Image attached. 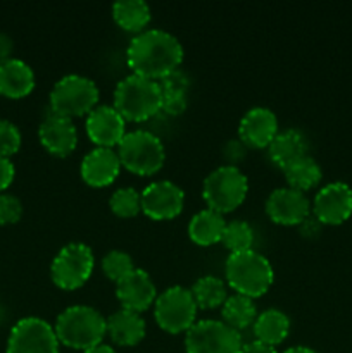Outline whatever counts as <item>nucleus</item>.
<instances>
[{
  "mask_svg": "<svg viewBox=\"0 0 352 353\" xmlns=\"http://www.w3.org/2000/svg\"><path fill=\"white\" fill-rule=\"evenodd\" d=\"M159 86H161L162 95L161 110L173 114V116L182 114L186 109V103H188V99H186L190 86L188 76L179 71V69H175V71L159 79Z\"/></svg>",
  "mask_w": 352,
  "mask_h": 353,
  "instance_id": "nucleus-23",
  "label": "nucleus"
},
{
  "mask_svg": "<svg viewBox=\"0 0 352 353\" xmlns=\"http://www.w3.org/2000/svg\"><path fill=\"white\" fill-rule=\"evenodd\" d=\"M23 216V203L16 195H0V224H14Z\"/></svg>",
  "mask_w": 352,
  "mask_h": 353,
  "instance_id": "nucleus-34",
  "label": "nucleus"
},
{
  "mask_svg": "<svg viewBox=\"0 0 352 353\" xmlns=\"http://www.w3.org/2000/svg\"><path fill=\"white\" fill-rule=\"evenodd\" d=\"M126 61L137 74L161 79L182 64L183 45L175 34L161 28L144 30L131 38Z\"/></svg>",
  "mask_w": 352,
  "mask_h": 353,
  "instance_id": "nucleus-1",
  "label": "nucleus"
},
{
  "mask_svg": "<svg viewBox=\"0 0 352 353\" xmlns=\"http://www.w3.org/2000/svg\"><path fill=\"white\" fill-rule=\"evenodd\" d=\"M102 269L110 279L119 281L123 276H126L128 272L135 269L133 259H131L130 254L123 250H110L104 255Z\"/></svg>",
  "mask_w": 352,
  "mask_h": 353,
  "instance_id": "nucleus-32",
  "label": "nucleus"
},
{
  "mask_svg": "<svg viewBox=\"0 0 352 353\" xmlns=\"http://www.w3.org/2000/svg\"><path fill=\"white\" fill-rule=\"evenodd\" d=\"M226 226L223 214L214 209H202L190 219L188 234L195 243L213 245L221 241L223 230Z\"/></svg>",
  "mask_w": 352,
  "mask_h": 353,
  "instance_id": "nucleus-25",
  "label": "nucleus"
},
{
  "mask_svg": "<svg viewBox=\"0 0 352 353\" xmlns=\"http://www.w3.org/2000/svg\"><path fill=\"white\" fill-rule=\"evenodd\" d=\"M109 205L114 214L119 217H131L141 209V193L133 186H123L117 188L110 195Z\"/></svg>",
  "mask_w": 352,
  "mask_h": 353,
  "instance_id": "nucleus-31",
  "label": "nucleus"
},
{
  "mask_svg": "<svg viewBox=\"0 0 352 353\" xmlns=\"http://www.w3.org/2000/svg\"><path fill=\"white\" fill-rule=\"evenodd\" d=\"M268 150L271 161L285 168L293 159L307 154V138L302 131L293 128L282 130L275 134L271 143L268 145Z\"/></svg>",
  "mask_w": 352,
  "mask_h": 353,
  "instance_id": "nucleus-22",
  "label": "nucleus"
},
{
  "mask_svg": "<svg viewBox=\"0 0 352 353\" xmlns=\"http://www.w3.org/2000/svg\"><path fill=\"white\" fill-rule=\"evenodd\" d=\"M161 86L157 79L131 72L114 90V107L126 121H145L161 110Z\"/></svg>",
  "mask_w": 352,
  "mask_h": 353,
  "instance_id": "nucleus-3",
  "label": "nucleus"
},
{
  "mask_svg": "<svg viewBox=\"0 0 352 353\" xmlns=\"http://www.w3.org/2000/svg\"><path fill=\"white\" fill-rule=\"evenodd\" d=\"M93 257L92 248L81 241L64 245L52 261V279L64 290H75L81 286L92 276Z\"/></svg>",
  "mask_w": 352,
  "mask_h": 353,
  "instance_id": "nucleus-10",
  "label": "nucleus"
},
{
  "mask_svg": "<svg viewBox=\"0 0 352 353\" xmlns=\"http://www.w3.org/2000/svg\"><path fill=\"white\" fill-rule=\"evenodd\" d=\"M86 133L99 147H113L126 133V119L114 105H97L86 117Z\"/></svg>",
  "mask_w": 352,
  "mask_h": 353,
  "instance_id": "nucleus-15",
  "label": "nucleus"
},
{
  "mask_svg": "<svg viewBox=\"0 0 352 353\" xmlns=\"http://www.w3.org/2000/svg\"><path fill=\"white\" fill-rule=\"evenodd\" d=\"M147 324L140 316V312H135L130 309H119L107 317V333L116 341L117 345H137L145 336Z\"/></svg>",
  "mask_w": 352,
  "mask_h": 353,
  "instance_id": "nucleus-21",
  "label": "nucleus"
},
{
  "mask_svg": "<svg viewBox=\"0 0 352 353\" xmlns=\"http://www.w3.org/2000/svg\"><path fill=\"white\" fill-rule=\"evenodd\" d=\"M35 86V72L30 64L16 57L0 61V95L9 99L26 97Z\"/></svg>",
  "mask_w": 352,
  "mask_h": 353,
  "instance_id": "nucleus-20",
  "label": "nucleus"
},
{
  "mask_svg": "<svg viewBox=\"0 0 352 353\" xmlns=\"http://www.w3.org/2000/svg\"><path fill=\"white\" fill-rule=\"evenodd\" d=\"M197 302L192 295V290L182 285L166 288L155 299L154 314L157 324L169 333L186 331L197 316Z\"/></svg>",
  "mask_w": 352,
  "mask_h": 353,
  "instance_id": "nucleus-9",
  "label": "nucleus"
},
{
  "mask_svg": "<svg viewBox=\"0 0 352 353\" xmlns=\"http://www.w3.org/2000/svg\"><path fill=\"white\" fill-rule=\"evenodd\" d=\"M313 210L320 223H344L352 214V188L342 181L328 183L314 196Z\"/></svg>",
  "mask_w": 352,
  "mask_h": 353,
  "instance_id": "nucleus-13",
  "label": "nucleus"
},
{
  "mask_svg": "<svg viewBox=\"0 0 352 353\" xmlns=\"http://www.w3.org/2000/svg\"><path fill=\"white\" fill-rule=\"evenodd\" d=\"M275 272L268 259L259 252H233L226 259L228 285L237 293L247 296H259L271 286Z\"/></svg>",
  "mask_w": 352,
  "mask_h": 353,
  "instance_id": "nucleus-4",
  "label": "nucleus"
},
{
  "mask_svg": "<svg viewBox=\"0 0 352 353\" xmlns=\"http://www.w3.org/2000/svg\"><path fill=\"white\" fill-rule=\"evenodd\" d=\"M311 202L306 193L292 186L273 190L266 199V212L275 223L300 224L309 216Z\"/></svg>",
  "mask_w": 352,
  "mask_h": 353,
  "instance_id": "nucleus-14",
  "label": "nucleus"
},
{
  "mask_svg": "<svg viewBox=\"0 0 352 353\" xmlns=\"http://www.w3.org/2000/svg\"><path fill=\"white\" fill-rule=\"evenodd\" d=\"M185 203V193L176 183L159 179L141 192V210L152 219H171L178 216Z\"/></svg>",
  "mask_w": 352,
  "mask_h": 353,
  "instance_id": "nucleus-12",
  "label": "nucleus"
},
{
  "mask_svg": "<svg viewBox=\"0 0 352 353\" xmlns=\"http://www.w3.org/2000/svg\"><path fill=\"white\" fill-rule=\"evenodd\" d=\"M221 241H223L224 247L230 250V254H233V252L248 250V248H252V243H254V231H252V226L247 221H230V223H226V226H224Z\"/></svg>",
  "mask_w": 352,
  "mask_h": 353,
  "instance_id": "nucleus-30",
  "label": "nucleus"
},
{
  "mask_svg": "<svg viewBox=\"0 0 352 353\" xmlns=\"http://www.w3.org/2000/svg\"><path fill=\"white\" fill-rule=\"evenodd\" d=\"M283 172H285L289 185L292 188L300 190V192L314 188L321 181V176H323L320 164L309 154L293 159L292 162H289L283 168Z\"/></svg>",
  "mask_w": 352,
  "mask_h": 353,
  "instance_id": "nucleus-26",
  "label": "nucleus"
},
{
  "mask_svg": "<svg viewBox=\"0 0 352 353\" xmlns=\"http://www.w3.org/2000/svg\"><path fill=\"white\" fill-rule=\"evenodd\" d=\"M113 16L124 30L138 31L150 21V7L145 0H116Z\"/></svg>",
  "mask_w": 352,
  "mask_h": 353,
  "instance_id": "nucleus-27",
  "label": "nucleus"
},
{
  "mask_svg": "<svg viewBox=\"0 0 352 353\" xmlns=\"http://www.w3.org/2000/svg\"><path fill=\"white\" fill-rule=\"evenodd\" d=\"M248 190V179L240 168L224 164L213 169L204 179L202 196L209 209L217 212H230L244 202Z\"/></svg>",
  "mask_w": 352,
  "mask_h": 353,
  "instance_id": "nucleus-6",
  "label": "nucleus"
},
{
  "mask_svg": "<svg viewBox=\"0 0 352 353\" xmlns=\"http://www.w3.org/2000/svg\"><path fill=\"white\" fill-rule=\"evenodd\" d=\"M192 295L197 305L202 307V309L223 305L224 300L228 299L226 283L216 276H202L193 283Z\"/></svg>",
  "mask_w": 352,
  "mask_h": 353,
  "instance_id": "nucleus-29",
  "label": "nucleus"
},
{
  "mask_svg": "<svg viewBox=\"0 0 352 353\" xmlns=\"http://www.w3.org/2000/svg\"><path fill=\"white\" fill-rule=\"evenodd\" d=\"M238 133L251 147H266L278 133V117L268 107H252L240 119Z\"/></svg>",
  "mask_w": 352,
  "mask_h": 353,
  "instance_id": "nucleus-18",
  "label": "nucleus"
},
{
  "mask_svg": "<svg viewBox=\"0 0 352 353\" xmlns=\"http://www.w3.org/2000/svg\"><path fill=\"white\" fill-rule=\"evenodd\" d=\"M14 174H16V169L10 159L0 155V192H3L12 183Z\"/></svg>",
  "mask_w": 352,
  "mask_h": 353,
  "instance_id": "nucleus-35",
  "label": "nucleus"
},
{
  "mask_svg": "<svg viewBox=\"0 0 352 353\" xmlns=\"http://www.w3.org/2000/svg\"><path fill=\"white\" fill-rule=\"evenodd\" d=\"M283 353H320V352L313 350V348H309V347H292Z\"/></svg>",
  "mask_w": 352,
  "mask_h": 353,
  "instance_id": "nucleus-39",
  "label": "nucleus"
},
{
  "mask_svg": "<svg viewBox=\"0 0 352 353\" xmlns=\"http://www.w3.org/2000/svg\"><path fill=\"white\" fill-rule=\"evenodd\" d=\"M242 347L240 331L224 321L200 319L186 330V353H240Z\"/></svg>",
  "mask_w": 352,
  "mask_h": 353,
  "instance_id": "nucleus-8",
  "label": "nucleus"
},
{
  "mask_svg": "<svg viewBox=\"0 0 352 353\" xmlns=\"http://www.w3.org/2000/svg\"><path fill=\"white\" fill-rule=\"evenodd\" d=\"M221 314H223L224 323L238 331L254 323L255 317H257V309H255V303L251 296L235 293L224 300Z\"/></svg>",
  "mask_w": 352,
  "mask_h": 353,
  "instance_id": "nucleus-28",
  "label": "nucleus"
},
{
  "mask_svg": "<svg viewBox=\"0 0 352 353\" xmlns=\"http://www.w3.org/2000/svg\"><path fill=\"white\" fill-rule=\"evenodd\" d=\"M59 343L61 341L48 321L30 316L14 324L6 353H59Z\"/></svg>",
  "mask_w": 352,
  "mask_h": 353,
  "instance_id": "nucleus-11",
  "label": "nucleus"
},
{
  "mask_svg": "<svg viewBox=\"0 0 352 353\" xmlns=\"http://www.w3.org/2000/svg\"><path fill=\"white\" fill-rule=\"evenodd\" d=\"M116 283V295L123 309L140 312L157 299V288H155L150 274L144 269L135 268Z\"/></svg>",
  "mask_w": 352,
  "mask_h": 353,
  "instance_id": "nucleus-16",
  "label": "nucleus"
},
{
  "mask_svg": "<svg viewBox=\"0 0 352 353\" xmlns=\"http://www.w3.org/2000/svg\"><path fill=\"white\" fill-rule=\"evenodd\" d=\"M83 353H117L114 350L110 345H106V343H100V345H95V347L88 348V350H85Z\"/></svg>",
  "mask_w": 352,
  "mask_h": 353,
  "instance_id": "nucleus-38",
  "label": "nucleus"
},
{
  "mask_svg": "<svg viewBox=\"0 0 352 353\" xmlns=\"http://www.w3.org/2000/svg\"><path fill=\"white\" fill-rule=\"evenodd\" d=\"M290 331V319L283 310L280 309H266L255 317L254 321V334L255 340L261 343L275 347L282 343Z\"/></svg>",
  "mask_w": 352,
  "mask_h": 353,
  "instance_id": "nucleus-24",
  "label": "nucleus"
},
{
  "mask_svg": "<svg viewBox=\"0 0 352 353\" xmlns=\"http://www.w3.org/2000/svg\"><path fill=\"white\" fill-rule=\"evenodd\" d=\"M81 178L92 186H106L119 174L121 161L113 147H97L81 161Z\"/></svg>",
  "mask_w": 352,
  "mask_h": 353,
  "instance_id": "nucleus-19",
  "label": "nucleus"
},
{
  "mask_svg": "<svg viewBox=\"0 0 352 353\" xmlns=\"http://www.w3.org/2000/svg\"><path fill=\"white\" fill-rule=\"evenodd\" d=\"M121 165L137 174H154L164 164V143L148 130H133L124 133L117 143Z\"/></svg>",
  "mask_w": 352,
  "mask_h": 353,
  "instance_id": "nucleus-5",
  "label": "nucleus"
},
{
  "mask_svg": "<svg viewBox=\"0 0 352 353\" xmlns=\"http://www.w3.org/2000/svg\"><path fill=\"white\" fill-rule=\"evenodd\" d=\"M43 147L55 155H68L78 143V130L71 117L48 114L38 128Z\"/></svg>",
  "mask_w": 352,
  "mask_h": 353,
  "instance_id": "nucleus-17",
  "label": "nucleus"
},
{
  "mask_svg": "<svg viewBox=\"0 0 352 353\" xmlns=\"http://www.w3.org/2000/svg\"><path fill=\"white\" fill-rule=\"evenodd\" d=\"M21 147V131L12 121L0 119V155L10 157Z\"/></svg>",
  "mask_w": 352,
  "mask_h": 353,
  "instance_id": "nucleus-33",
  "label": "nucleus"
},
{
  "mask_svg": "<svg viewBox=\"0 0 352 353\" xmlns=\"http://www.w3.org/2000/svg\"><path fill=\"white\" fill-rule=\"evenodd\" d=\"M240 353H276L275 347H269V345L261 343V341H251V343H245L242 347Z\"/></svg>",
  "mask_w": 352,
  "mask_h": 353,
  "instance_id": "nucleus-36",
  "label": "nucleus"
},
{
  "mask_svg": "<svg viewBox=\"0 0 352 353\" xmlns=\"http://www.w3.org/2000/svg\"><path fill=\"white\" fill-rule=\"evenodd\" d=\"M10 52H12V40L9 34L0 33V61L10 59Z\"/></svg>",
  "mask_w": 352,
  "mask_h": 353,
  "instance_id": "nucleus-37",
  "label": "nucleus"
},
{
  "mask_svg": "<svg viewBox=\"0 0 352 353\" xmlns=\"http://www.w3.org/2000/svg\"><path fill=\"white\" fill-rule=\"evenodd\" d=\"M55 334L66 347L88 350L102 343L107 333V319L92 305H71L55 319Z\"/></svg>",
  "mask_w": 352,
  "mask_h": 353,
  "instance_id": "nucleus-2",
  "label": "nucleus"
},
{
  "mask_svg": "<svg viewBox=\"0 0 352 353\" xmlns=\"http://www.w3.org/2000/svg\"><path fill=\"white\" fill-rule=\"evenodd\" d=\"M99 86L92 78L83 74H66L50 92L52 114L64 117L83 116L95 107L99 100Z\"/></svg>",
  "mask_w": 352,
  "mask_h": 353,
  "instance_id": "nucleus-7",
  "label": "nucleus"
}]
</instances>
